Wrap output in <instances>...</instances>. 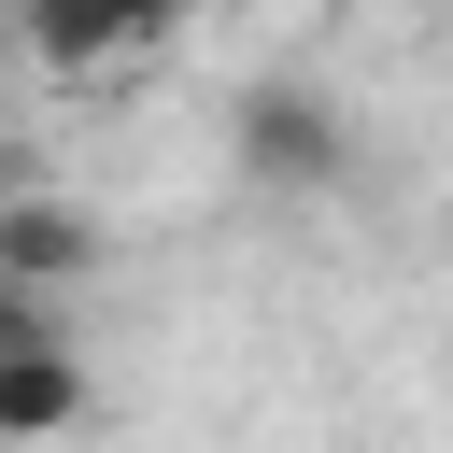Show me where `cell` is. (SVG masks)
Wrapping results in <instances>:
<instances>
[{
	"label": "cell",
	"instance_id": "cell-4",
	"mask_svg": "<svg viewBox=\"0 0 453 453\" xmlns=\"http://www.w3.org/2000/svg\"><path fill=\"white\" fill-rule=\"evenodd\" d=\"M85 255H99V241H85V212H71V198H14V212H0V283L57 297Z\"/></svg>",
	"mask_w": 453,
	"mask_h": 453
},
{
	"label": "cell",
	"instance_id": "cell-1",
	"mask_svg": "<svg viewBox=\"0 0 453 453\" xmlns=\"http://www.w3.org/2000/svg\"><path fill=\"white\" fill-rule=\"evenodd\" d=\"M226 156H241V184H269V198H326V184H354V127H340V99L326 85H241L226 99Z\"/></svg>",
	"mask_w": 453,
	"mask_h": 453
},
{
	"label": "cell",
	"instance_id": "cell-2",
	"mask_svg": "<svg viewBox=\"0 0 453 453\" xmlns=\"http://www.w3.org/2000/svg\"><path fill=\"white\" fill-rule=\"evenodd\" d=\"M71 411H85V368H71V326H57V297L0 283V439L28 453V439H57Z\"/></svg>",
	"mask_w": 453,
	"mask_h": 453
},
{
	"label": "cell",
	"instance_id": "cell-3",
	"mask_svg": "<svg viewBox=\"0 0 453 453\" xmlns=\"http://www.w3.org/2000/svg\"><path fill=\"white\" fill-rule=\"evenodd\" d=\"M14 28H28V57H42L57 85H99V71L156 57V42L184 28V0H14Z\"/></svg>",
	"mask_w": 453,
	"mask_h": 453
}]
</instances>
